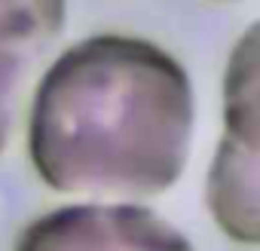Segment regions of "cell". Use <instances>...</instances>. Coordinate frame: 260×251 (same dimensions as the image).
Wrapping results in <instances>:
<instances>
[{
	"label": "cell",
	"mask_w": 260,
	"mask_h": 251,
	"mask_svg": "<svg viewBox=\"0 0 260 251\" xmlns=\"http://www.w3.org/2000/svg\"><path fill=\"white\" fill-rule=\"evenodd\" d=\"M196 95L162 46L95 34L40 77L28 113V156L58 193L153 199L172 190L193 147Z\"/></svg>",
	"instance_id": "1"
},
{
	"label": "cell",
	"mask_w": 260,
	"mask_h": 251,
	"mask_svg": "<svg viewBox=\"0 0 260 251\" xmlns=\"http://www.w3.org/2000/svg\"><path fill=\"white\" fill-rule=\"evenodd\" d=\"M257 22L236 40L223 74V135L208 169V211L220 233L257 245Z\"/></svg>",
	"instance_id": "2"
},
{
	"label": "cell",
	"mask_w": 260,
	"mask_h": 251,
	"mask_svg": "<svg viewBox=\"0 0 260 251\" xmlns=\"http://www.w3.org/2000/svg\"><path fill=\"white\" fill-rule=\"evenodd\" d=\"M16 251H193V245L147 205L74 202L31 221Z\"/></svg>",
	"instance_id": "3"
},
{
	"label": "cell",
	"mask_w": 260,
	"mask_h": 251,
	"mask_svg": "<svg viewBox=\"0 0 260 251\" xmlns=\"http://www.w3.org/2000/svg\"><path fill=\"white\" fill-rule=\"evenodd\" d=\"M64 4L52 0L0 4V153L10 144L19 98L34 68L64 31Z\"/></svg>",
	"instance_id": "4"
}]
</instances>
